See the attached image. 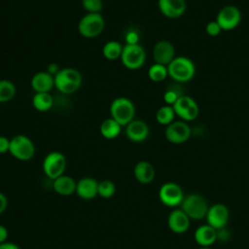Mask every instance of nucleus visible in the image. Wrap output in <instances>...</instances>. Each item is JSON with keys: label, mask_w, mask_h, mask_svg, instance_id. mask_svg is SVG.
I'll return each mask as SVG.
<instances>
[{"label": "nucleus", "mask_w": 249, "mask_h": 249, "mask_svg": "<svg viewBox=\"0 0 249 249\" xmlns=\"http://www.w3.org/2000/svg\"><path fill=\"white\" fill-rule=\"evenodd\" d=\"M54 87L58 91L64 94H72L76 92L82 86V74L75 68L66 67L58 69L53 75Z\"/></svg>", "instance_id": "obj_1"}, {"label": "nucleus", "mask_w": 249, "mask_h": 249, "mask_svg": "<svg viewBox=\"0 0 249 249\" xmlns=\"http://www.w3.org/2000/svg\"><path fill=\"white\" fill-rule=\"evenodd\" d=\"M168 76L179 83L191 81L196 74L195 63L187 56H175L167 65Z\"/></svg>", "instance_id": "obj_2"}, {"label": "nucleus", "mask_w": 249, "mask_h": 249, "mask_svg": "<svg viewBox=\"0 0 249 249\" xmlns=\"http://www.w3.org/2000/svg\"><path fill=\"white\" fill-rule=\"evenodd\" d=\"M110 116L122 126H125L134 120L135 106L133 102L127 97H117L111 102Z\"/></svg>", "instance_id": "obj_3"}, {"label": "nucleus", "mask_w": 249, "mask_h": 249, "mask_svg": "<svg viewBox=\"0 0 249 249\" xmlns=\"http://www.w3.org/2000/svg\"><path fill=\"white\" fill-rule=\"evenodd\" d=\"M181 209L191 220H201L206 217L209 205L206 198L199 194H190L184 197Z\"/></svg>", "instance_id": "obj_4"}, {"label": "nucleus", "mask_w": 249, "mask_h": 249, "mask_svg": "<svg viewBox=\"0 0 249 249\" xmlns=\"http://www.w3.org/2000/svg\"><path fill=\"white\" fill-rule=\"evenodd\" d=\"M105 27V20L100 13H87L78 23V31L85 38L99 36Z\"/></svg>", "instance_id": "obj_5"}, {"label": "nucleus", "mask_w": 249, "mask_h": 249, "mask_svg": "<svg viewBox=\"0 0 249 249\" xmlns=\"http://www.w3.org/2000/svg\"><path fill=\"white\" fill-rule=\"evenodd\" d=\"M9 153L18 160H29L35 155V145L28 136L18 134L10 140Z\"/></svg>", "instance_id": "obj_6"}, {"label": "nucleus", "mask_w": 249, "mask_h": 249, "mask_svg": "<svg viewBox=\"0 0 249 249\" xmlns=\"http://www.w3.org/2000/svg\"><path fill=\"white\" fill-rule=\"evenodd\" d=\"M146 60V53L139 44H125L123 48L121 61L129 70L141 68Z\"/></svg>", "instance_id": "obj_7"}, {"label": "nucleus", "mask_w": 249, "mask_h": 249, "mask_svg": "<svg viewBox=\"0 0 249 249\" xmlns=\"http://www.w3.org/2000/svg\"><path fill=\"white\" fill-rule=\"evenodd\" d=\"M66 158L65 156L57 151L49 153L43 160V170L47 177L52 180L63 175L66 169Z\"/></svg>", "instance_id": "obj_8"}, {"label": "nucleus", "mask_w": 249, "mask_h": 249, "mask_svg": "<svg viewBox=\"0 0 249 249\" xmlns=\"http://www.w3.org/2000/svg\"><path fill=\"white\" fill-rule=\"evenodd\" d=\"M159 197L163 205L175 208L181 205L185 196L182 188L178 184L174 182H167L160 188Z\"/></svg>", "instance_id": "obj_9"}, {"label": "nucleus", "mask_w": 249, "mask_h": 249, "mask_svg": "<svg viewBox=\"0 0 249 249\" xmlns=\"http://www.w3.org/2000/svg\"><path fill=\"white\" fill-rule=\"evenodd\" d=\"M175 115L182 121L191 122L197 118L199 108L196 100L189 95H181L172 105Z\"/></svg>", "instance_id": "obj_10"}, {"label": "nucleus", "mask_w": 249, "mask_h": 249, "mask_svg": "<svg viewBox=\"0 0 249 249\" xmlns=\"http://www.w3.org/2000/svg\"><path fill=\"white\" fill-rule=\"evenodd\" d=\"M216 21L222 30H232L240 23L241 13L237 7L233 5H227L218 12Z\"/></svg>", "instance_id": "obj_11"}, {"label": "nucleus", "mask_w": 249, "mask_h": 249, "mask_svg": "<svg viewBox=\"0 0 249 249\" xmlns=\"http://www.w3.org/2000/svg\"><path fill=\"white\" fill-rule=\"evenodd\" d=\"M191 127L185 121H174L166 125L164 135L168 142L172 144H182L191 137Z\"/></svg>", "instance_id": "obj_12"}, {"label": "nucleus", "mask_w": 249, "mask_h": 249, "mask_svg": "<svg viewBox=\"0 0 249 249\" xmlns=\"http://www.w3.org/2000/svg\"><path fill=\"white\" fill-rule=\"evenodd\" d=\"M229 218H230L229 209L223 203H216L209 206L206 217H205L207 224L213 227L217 231H220L227 226L229 222Z\"/></svg>", "instance_id": "obj_13"}, {"label": "nucleus", "mask_w": 249, "mask_h": 249, "mask_svg": "<svg viewBox=\"0 0 249 249\" xmlns=\"http://www.w3.org/2000/svg\"><path fill=\"white\" fill-rule=\"evenodd\" d=\"M175 57V49L167 40L158 41L153 48V58L155 63L167 66Z\"/></svg>", "instance_id": "obj_14"}, {"label": "nucleus", "mask_w": 249, "mask_h": 249, "mask_svg": "<svg viewBox=\"0 0 249 249\" xmlns=\"http://www.w3.org/2000/svg\"><path fill=\"white\" fill-rule=\"evenodd\" d=\"M190 223L191 219L181 208L172 210L167 218V226L169 230L177 234L186 232L190 228Z\"/></svg>", "instance_id": "obj_15"}, {"label": "nucleus", "mask_w": 249, "mask_h": 249, "mask_svg": "<svg viewBox=\"0 0 249 249\" xmlns=\"http://www.w3.org/2000/svg\"><path fill=\"white\" fill-rule=\"evenodd\" d=\"M160 12L168 18H177L183 16L187 9L185 0H158Z\"/></svg>", "instance_id": "obj_16"}, {"label": "nucleus", "mask_w": 249, "mask_h": 249, "mask_svg": "<svg viewBox=\"0 0 249 249\" xmlns=\"http://www.w3.org/2000/svg\"><path fill=\"white\" fill-rule=\"evenodd\" d=\"M149 133V126L142 120L134 119L125 125V135L132 142L140 143L145 141L148 138Z\"/></svg>", "instance_id": "obj_17"}, {"label": "nucleus", "mask_w": 249, "mask_h": 249, "mask_svg": "<svg viewBox=\"0 0 249 249\" xmlns=\"http://www.w3.org/2000/svg\"><path fill=\"white\" fill-rule=\"evenodd\" d=\"M30 85L35 92H50L54 87L53 75L48 71L37 72L31 78Z\"/></svg>", "instance_id": "obj_18"}, {"label": "nucleus", "mask_w": 249, "mask_h": 249, "mask_svg": "<svg viewBox=\"0 0 249 249\" xmlns=\"http://www.w3.org/2000/svg\"><path fill=\"white\" fill-rule=\"evenodd\" d=\"M194 237L199 247H210L217 240L218 231L208 224H204L196 230Z\"/></svg>", "instance_id": "obj_19"}, {"label": "nucleus", "mask_w": 249, "mask_h": 249, "mask_svg": "<svg viewBox=\"0 0 249 249\" xmlns=\"http://www.w3.org/2000/svg\"><path fill=\"white\" fill-rule=\"evenodd\" d=\"M76 193L83 199H91L98 195V182L91 177L82 178L77 182Z\"/></svg>", "instance_id": "obj_20"}, {"label": "nucleus", "mask_w": 249, "mask_h": 249, "mask_svg": "<svg viewBox=\"0 0 249 249\" xmlns=\"http://www.w3.org/2000/svg\"><path fill=\"white\" fill-rule=\"evenodd\" d=\"M133 174L138 182L142 184H149L155 179L156 170L151 162L147 160H141L135 164L133 168Z\"/></svg>", "instance_id": "obj_21"}, {"label": "nucleus", "mask_w": 249, "mask_h": 249, "mask_svg": "<svg viewBox=\"0 0 249 249\" xmlns=\"http://www.w3.org/2000/svg\"><path fill=\"white\" fill-rule=\"evenodd\" d=\"M76 187L77 182H75V180L71 176L64 174L55 178L53 182V188L54 192L64 196H68L76 193Z\"/></svg>", "instance_id": "obj_22"}, {"label": "nucleus", "mask_w": 249, "mask_h": 249, "mask_svg": "<svg viewBox=\"0 0 249 249\" xmlns=\"http://www.w3.org/2000/svg\"><path fill=\"white\" fill-rule=\"evenodd\" d=\"M100 134L105 139H115L122 130V125L111 117L104 120L100 124Z\"/></svg>", "instance_id": "obj_23"}, {"label": "nucleus", "mask_w": 249, "mask_h": 249, "mask_svg": "<svg viewBox=\"0 0 249 249\" xmlns=\"http://www.w3.org/2000/svg\"><path fill=\"white\" fill-rule=\"evenodd\" d=\"M32 105L39 112H47L53 105V98L50 92H35L32 97Z\"/></svg>", "instance_id": "obj_24"}, {"label": "nucleus", "mask_w": 249, "mask_h": 249, "mask_svg": "<svg viewBox=\"0 0 249 249\" xmlns=\"http://www.w3.org/2000/svg\"><path fill=\"white\" fill-rule=\"evenodd\" d=\"M124 46L115 40L108 41L102 48V54L108 60H116L121 58Z\"/></svg>", "instance_id": "obj_25"}, {"label": "nucleus", "mask_w": 249, "mask_h": 249, "mask_svg": "<svg viewBox=\"0 0 249 249\" xmlns=\"http://www.w3.org/2000/svg\"><path fill=\"white\" fill-rule=\"evenodd\" d=\"M17 92L15 84L10 80H0V103L12 100Z\"/></svg>", "instance_id": "obj_26"}, {"label": "nucleus", "mask_w": 249, "mask_h": 249, "mask_svg": "<svg viewBox=\"0 0 249 249\" xmlns=\"http://www.w3.org/2000/svg\"><path fill=\"white\" fill-rule=\"evenodd\" d=\"M175 112L172 106L170 105H163L156 113V120L160 124L168 125L172 122H174Z\"/></svg>", "instance_id": "obj_27"}, {"label": "nucleus", "mask_w": 249, "mask_h": 249, "mask_svg": "<svg viewBox=\"0 0 249 249\" xmlns=\"http://www.w3.org/2000/svg\"><path fill=\"white\" fill-rule=\"evenodd\" d=\"M168 76L167 66L159 63L152 64L148 69V77L152 82L160 83L166 79Z\"/></svg>", "instance_id": "obj_28"}, {"label": "nucleus", "mask_w": 249, "mask_h": 249, "mask_svg": "<svg viewBox=\"0 0 249 249\" xmlns=\"http://www.w3.org/2000/svg\"><path fill=\"white\" fill-rule=\"evenodd\" d=\"M115 184L110 180H102L98 182V196L103 198L112 197L115 195Z\"/></svg>", "instance_id": "obj_29"}, {"label": "nucleus", "mask_w": 249, "mask_h": 249, "mask_svg": "<svg viewBox=\"0 0 249 249\" xmlns=\"http://www.w3.org/2000/svg\"><path fill=\"white\" fill-rule=\"evenodd\" d=\"M82 6L88 13H100L103 2L102 0H82Z\"/></svg>", "instance_id": "obj_30"}, {"label": "nucleus", "mask_w": 249, "mask_h": 249, "mask_svg": "<svg viewBox=\"0 0 249 249\" xmlns=\"http://www.w3.org/2000/svg\"><path fill=\"white\" fill-rule=\"evenodd\" d=\"M181 95H183V94H181L179 91L175 90L174 89H167V90L164 92V94H163V100H164V102H165L166 105L172 106V105L178 100V98H179Z\"/></svg>", "instance_id": "obj_31"}, {"label": "nucleus", "mask_w": 249, "mask_h": 249, "mask_svg": "<svg viewBox=\"0 0 249 249\" xmlns=\"http://www.w3.org/2000/svg\"><path fill=\"white\" fill-rule=\"evenodd\" d=\"M205 31H206L207 35H209L211 37H216V36H218L221 33L222 29H221L220 25L217 23V21L214 20V21H209L206 24Z\"/></svg>", "instance_id": "obj_32"}, {"label": "nucleus", "mask_w": 249, "mask_h": 249, "mask_svg": "<svg viewBox=\"0 0 249 249\" xmlns=\"http://www.w3.org/2000/svg\"><path fill=\"white\" fill-rule=\"evenodd\" d=\"M139 35L134 30H129L125 35V42L126 44H138Z\"/></svg>", "instance_id": "obj_33"}, {"label": "nucleus", "mask_w": 249, "mask_h": 249, "mask_svg": "<svg viewBox=\"0 0 249 249\" xmlns=\"http://www.w3.org/2000/svg\"><path fill=\"white\" fill-rule=\"evenodd\" d=\"M10 140L6 136H0V154H5L10 150Z\"/></svg>", "instance_id": "obj_34"}, {"label": "nucleus", "mask_w": 249, "mask_h": 249, "mask_svg": "<svg viewBox=\"0 0 249 249\" xmlns=\"http://www.w3.org/2000/svg\"><path fill=\"white\" fill-rule=\"evenodd\" d=\"M8 238V230L5 226L0 225V244L6 242Z\"/></svg>", "instance_id": "obj_35"}, {"label": "nucleus", "mask_w": 249, "mask_h": 249, "mask_svg": "<svg viewBox=\"0 0 249 249\" xmlns=\"http://www.w3.org/2000/svg\"><path fill=\"white\" fill-rule=\"evenodd\" d=\"M8 205V199L3 193H0V214L3 213Z\"/></svg>", "instance_id": "obj_36"}, {"label": "nucleus", "mask_w": 249, "mask_h": 249, "mask_svg": "<svg viewBox=\"0 0 249 249\" xmlns=\"http://www.w3.org/2000/svg\"><path fill=\"white\" fill-rule=\"evenodd\" d=\"M0 249H20L17 244L13 242H4L0 244Z\"/></svg>", "instance_id": "obj_37"}, {"label": "nucleus", "mask_w": 249, "mask_h": 249, "mask_svg": "<svg viewBox=\"0 0 249 249\" xmlns=\"http://www.w3.org/2000/svg\"><path fill=\"white\" fill-rule=\"evenodd\" d=\"M198 249H211V247H199Z\"/></svg>", "instance_id": "obj_38"}]
</instances>
